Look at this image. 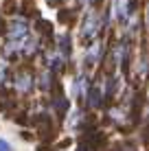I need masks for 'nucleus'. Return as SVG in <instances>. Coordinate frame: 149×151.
Instances as JSON below:
<instances>
[{"label": "nucleus", "mask_w": 149, "mask_h": 151, "mask_svg": "<svg viewBox=\"0 0 149 151\" xmlns=\"http://www.w3.org/2000/svg\"><path fill=\"white\" fill-rule=\"evenodd\" d=\"M96 29H99V15L96 11H90L86 15V22H83V31H81V37L83 40H90L96 35Z\"/></svg>", "instance_id": "obj_1"}, {"label": "nucleus", "mask_w": 149, "mask_h": 151, "mask_svg": "<svg viewBox=\"0 0 149 151\" xmlns=\"http://www.w3.org/2000/svg\"><path fill=\"white\" fill-rule=\"evenodd\" d=\"M29 29H27V22L24 20H15V22L9 27V42H24V37H27Z\"/></svg>", "instance_id": "obj_2"}, {"label": "nucleus", "mask_w": 149, "mask_h": 151, "mask_svg": "<svg viewBox=\"0 0 149 151\" xmlns=\"http://www.w3.org/2000/svg\"><path fill=\"white\" fill-rule=\"evenodd\" d=\"M132 9H134V7L130 4V0H116V18H119L121 24H125L127 20H130Z\"/></svg>", "instance_id": "obj_3"}, {"label": "nucleus", "mask_w": 149, "mask_h": 151, "mask_svg": "<svg viewBox=\"0 0 149 151\" xmlns=\"http://www.w3.org/2000/svg\"><path fill=\"white\" fill-rule=\"evenodd\" d=\"M99 53H101V46L99 44H94V46H92V48L88 50V57H86V64H88V66H92V59H99Z\"/></svg>", "instance_id": "obj_4"}, {"label": "nucleus", "mask_w": 149, "mask_h": 151, "mask_svg": "<svg viewBox=\"0 0 149 151\" xmlns=\"http://www.w3.org/2000/svg\"><path fill=\"white\" fill-rule=\"evenodd\" d=\"M75 94L77 96H86V79L83 77L75 79Z\"/></svg>", "instance_id": "obj_5"}, {"label": "nucleus", "mask_w": 149, "mask_h": 151, "mask_svg": "<svg viewBox=\"0 0 149 151\" xmlns=\"http://www.w3.org/2000/svg\"><path fill=\"white\" fill-rule=\"evenodd\" d=\"M29 81H31V79H29L27 75H24V77H20V79H18V88H20V90H24V92H27L29 88H31V83H29Z\"/></svg>", "instance_id": "obj_6"}, {"label": "nucleus", "mask_w": 149, "mask_h": 151, "mask_svg": "<svg viewBox=\"0 0 149 151\" xmlns=\"http://www.w3.org/2000/svg\"><path fill=\"white\" fill-rule=\"evenodd\" d=\"M0 151H13V149H11V145H9L7 140H0Z\"/></svg>", "instance_id": "obj_7"}, {"label": "nucleus", "mask_w": 149, "mask_h": 151, "mask_svg": "<svg viewBox=\"0 0 149 151\" xmlns=\"http://www.w3.org/2000/svg\"><path fill=\"white\" fill-rule=\"evenodd\" d=\"M81 2H83V4H86V2H88V0H81Z\"/></svg>", "instance_id": "obj_8"}]
</instances>
